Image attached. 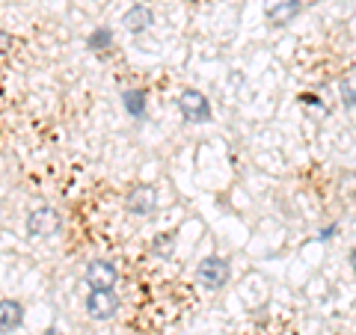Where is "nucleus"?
Segmentation results:
<instances>
[{
	"mask_svg": "<svg viewBox=\"0 0 356 335\" xmlns=\"http://www.w3.org/2000/svg\"><path fill=\"white\" fill-rule=\"evenodd\" d=\"M232 276V267L226 259H220V255H208V259L199 261L196 267V282L208 288V291H220V288H226Z\"/></svg>",
	"mask_w": 356,
	"mask_h": 335,
	"instance_id": "1",
	"label": "nucleus"
},
{
	"mask_svg": "<svg viewBox=\"0 0 356 335\" xmlns=\"http://www.w3.org/2000/svg\"><path fill=\"white\" fill-rule=\"evenodd\" d=\"M24 229H27L30 238L44 240V238H54V234H57V231L63 229V220H60V214H57L54 208L42 205V208H33L30 214H27Z\"/></svg>",
	"mask_w": 356,
	"mask_h": 335,
	"instance_id": "2",
	"label": "nucleus"
},
{
	"mask_svg": "<svg viewBox=\"0 0 356 335\" xmlns=\"http://www.w3.org/2000/svg\"><path fill=\"white\" fill-rule=\"evenodd\" d=\"M178 110H181V116L187 122H193V125L211 122V101L199 89H184V92L178 95Z\"/></svg>",
	"mask_w": 356,
	"mask_h": 335,
	"instance_id": "3",
	"label": "nucleus"
},
{
	"mask_svg": "<svg viewBox=\"0 0 356 335\" xmlns=\"http://www.w3.org/2000/svg\"><path fill=\"white\" fill-rule=\"evenodd\" d=\"M83 282L89 285V291H104V288H113L119 282V270L113 261L107 259H95L86 264L83 270Z\"/></svg>",
	"mask_w": 356,
	"mask_h": 335,
	"instance_id": "4",
	"label": "nucleus"
},
{
	"mask_svg": "<svg viewBox=\"0 0 356 335\" xmlns=\"http://www.w3.org/2000/svg\"><path fill=\"white\" fill-rule=\"evenodd\" d=\"M83 306H86V315L92 320H110L119 311V297L113 294V288H104V291H89Z\"/></svg>",
	"mask_w": 356,
	"mask_h": 335,
	"instance_id": "5",
	"label": "nucleus"
},
{
	"mask_svg": "<svg viewBox=\"0 0 356 335\" xmlns=\"http://www.w3.org/2000/svg\"><path fill=\"white\" fill-rule=\"evenodd\" d=\"M154 208H158V190L149 187V184L134 187L131 193L125 196V211L134 214V217H152Z\"/></svg>",
	"mask_w": 356,
	"mask_h": 335,
	"instance_id": "6",
	"label": "nucleus"
},
{
	"mask_svg": "<svg viewBox=\"0 0 356 335\" xmlns=\"http://www.w3.org/2000/svg\"><path fill=\"white\" fill-rule=\"evenodd\" d=\"M300 0H264V15L273 27H288L300 13Z\"/></svg>",
	"mask_w": 356,
	"mask_h": 335,
	"instance_id": "7",
	"label": "nucleus"
},
{
	"mask_svg": "<svg viewBox=\"0 0 356 335\" xmlns=\"http://www.w3.org/2000/svg\"><path fill=\"white\" fill-rule=\"evenodd\" d=\"M122 24H125L128 33L134 36H140V33H146L152 24H154V13L146 6V3H134L125 15H122Z\"/></svg>",
	"mask_w": 356,
	"mask_h": 335,
	"instance_id": "8",
	"label": "nucleus"
},
{
	"mask_svg": "<svg viewBox=\"0 0 356 335\" xmlns=\"http://www.w3.org/2000/svg\"><path fill=\"white\" fill-rule=\"evenodd\" d=\"M21 323H24V306L18 300H3L0 303V329H3V335H13Z\"/></svg>",
	"mask_w": 356,
	"mask_h": 335,
	"instance_id": "9",
	"label": "nucleus"
},
{
	"mask_svg": "<svg viewBox=\"0 0 356 335\" xmlns=\"http://www.w3.org/2000/svg\"><path fill=\"white\" fill-rule=\"evenodd\" d=\"M146 92L143 89H125L122 92V107L131 113V119H146Z\"/></svg>",
	"mask_w": 356,
	"mask_h": 335,
	"instance_id": "10",
	"label": "nucleus"
},
{
	"mask_svg": "<svg viewBox=\"0 0 356 335\" xmlns=\"http://www.w3.org/2000/svg\"><path fill=\"white\" fill-rule=\"evenodd\" d=\"M110 44H113V33H110L107 27H98V30H92L86 36V48L89 51H107Z\"/></svg>",
	"mask_w": 356,
	"mask_h": 335,
	"instance_id": "11",
	"label": "nucleus"
},
{
	"mask_svg": "<svg viewBox=\"0 0 356 335\" xmlns=\"http://www.w3.org/2000/svg\"><path fill=\"white\" fill-rule=\"evenodd\" d=\"M152 252L158 255V259H170V255H172V234L170 231L158 234V238L152 240Z\"/></svg>",
	"mask_w": 356,
	"mask_h": 335,
	"instance_id": "12",
	"label": "nucleus"
},
{
	"mask_svg": "<svg viewBox=\"0 0 356 335\" xmlns=\"http://www.w3.org/2000/svg\"><path fill=\"white\" fill-rule=\"evenodd\" d=\"M339 89H341V104L344 107H356V74L344 77Z\"/></svg>",
	"mask_w": 356,
	"mask_h": 335,
	"instance_id": "13",
	"label": "nucleus"
},
{
	"mask_svg": "<svg viewBox=\"0 0 356 335\" xmlns=\"http://www.w3.org/2000/svg\"><path fill=\"white\" fill-rule=\"evenodd\" d=\"M300 104H303L306 110H312L315 113V119H321V116H327V104L321 101V98H315L312 92H306V95H300Z\"/></svg>",
	"mask_w": 356,
	"mask_h": 335,
	"instance_id": "14",
	"label": "nucleus"
},
{
	"mask_svg": "<svg viewBox=\"0 0 356 335\" xmlns=\"http://www.w3.org/2000/svg\"><path fill=\"white\" fill-rule=\"evenodd\" d=\"M332 234H336V226H327V229H321V234H318V238H321V240H330Z\"/></svg>",
	"mask_w": 356,
	"mask_h": 335,
	"instance_id": "15",
	"label": "nucleus"
},
{
	"mask_svg": "<svg viewBox=\"0 0 356 335\" xmlns=\"http://www.w3.org/2000/svg\"><path fill=\"white\" fill-rule=\"evenodd\" d=\"M350 270H353V276H356V250H350Z\"/></svg>",
	"mask_w": 356,
	"mask_h": 335,
	"instance_id": "16",
	"label": "nucleus"
},
{
	"mask_svg": "<svg viewBox=\"0 0 356 335\" xmlns=\"http://www.w3.org/2000/svg\"><path fill=\"white\" fill-rule=\"evenodd\" d=\"M42 335H63V332H60V329H54V327H51V329H44Z\"/></svg>",
	"mask_w": 356,
	"mask_h": 335,
	"instance_id": "17",
	"label": "nucleus"
}]
</instances>
